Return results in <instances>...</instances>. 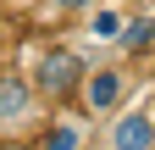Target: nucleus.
Returning <instances> with one entry per match:
<instances>
[{
  "mask_svg": "<svg viewBox=\"0 0 155 150\" xmlns=\"http://www.w3.org/2000/svg\"><path fill=\"white\" fill-rule=\"evenodd\" d=\"M83 61H78V50H61V45H55V50H45V56H39V61H33V89H39V100H67V95H78V89H83Z\"/></svg>",
  "mask_w": 155,
  "mask_h": 150,
  "instance_id": "nucleus-1",
  "label": "nucleus"
},
{
  "mask_svg": "<svg viewBox=\"0 0 155 150\" xmlns=\"http://www.w3.org/2000/svg\"><path fill=\"white\" fill-rule=\"evenodd\" d=\"M78 100H83L89 117H116L122 100H127V72H122V67H89Z\"/></svg>",
  "mask_w": 155,
  "mask_h": 150,
  "instance_id": "nucleus-2",
  "label": "nucleus"
},
{
  "mask_svg": "<svg viewBox=\"0 0 155 150\" xmlns=\"http://www.w3.org/2000/svg\"><path fill=\"white\" fill-rule=\"evenodd\" d=\"M33 100H39L33 78H22V72H0V134H22V128L33 122Z\"/></svg>",
  "mask_w": 155,
  "mask_h": 150,
  "instance_id": "nucleus-3",
  "label": "nucleus"
},
{
  "mask_svg": "<svg viewBox=\"0 0 155 150\" xmlns=\"http://www.w3.org/2000/svg\"><path fill=\"white\" fill-rule=\"evenodd\" d=\"M111 145L122 150H155V111H116L111 117Z\"/></svg>",
  "mask_w": 155,
  "mask_h": 150,
  "instance_id": "nucleus-4",
  "label": "nucleus"
},
{
  "mask_svg": "<svg viewBox=\"0 0 155 150\" xmlns=\"http://www.w3.org/2000/svg\"><path fill=\"white\" fill-rule=\"evenodd\" d=\"M89 128L78 117H50V134H45V150H83Z\"/></svg>",
  "mask_w": 155,
  "mask_h": 150,
  "instance_id": "nucleus-5",
  "label": "nucleus"
},
{
  "mask_svg": "<svg viewBox=\"0 0 155 150\" xmlns=\"http://www.w3.org/2000/svg\"><path fill=\"white\" fill-rule=\"evenodd\" d=\"M89 33H94L100 45H122L127 22H122V11H116V6H94V17H89Z\"/></svg>",
  "mask_w": 155,
  "mask_h": 150,
  "instance_id": "nucleus-6",
  "label": "nucleus"
},
{
  "mask_svg": "<svg viewBox=\"0 0 155 150\" xmlns=\"http://www.w3.org/2000/svg\"><path fill=\"white\" fill-rule=\"evenodd\" d=\"M122 45H127V50H150V45H155V17H144V22H127Z\"/></svg>",
  "mask_w": 155,
  "mask_h": 150,
  "instance_id": "nucleus-7",
  "label": "nucleus"
},
{
  "mask_svg": "<svg viewBox=\"0 0 155 150\" xmlns=\"http://www.w3.org/2000/svg\"><path fill=\"white\" fill-rule=\"evenodd\" d=\"M50 6H55V11H67V17H72V11H94V0H50Z\"/></svg>",
  "mask_w": 155,
  "mask_h": 150,
  "instance_id": "nucleus-8",
  "label": "nucleus"
},
{
  "mask_svg": "<svg viewBox=\"0 0 155 150\" xmlns=\"http://www.w3.org/2000/svg\"><path fill=\"white\" fill-rule=\"evenodd\" d=\"M105 150H122V145H111V139H105Z\"/></svg>",
  "mask_w": 155,
  "mask_h": 150,
  "instance_id": "nucleus-9",
  "label": "nucleus"
}]
</instances>
